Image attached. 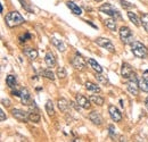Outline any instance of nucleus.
Wrapping results in <instances>:
<instances>
[{
  "mask_svg": "<svg viewBox=\"0 0 148 142\" xmlns=\"http://www.w3.org/2000/svg\"><path fill=\"white\" fill-rule=\"evenodd\" d=\"M40 74H41V75H42L43 77L48 79V80H51V81H54V80H55V75H54L53 71H51V69H49V68L42 69V71L40 72Z\"/></svg>",
  "mask_w": 148,
  "mask_h": 142,
  "instance_id": "obj_26",
  "label": "nucleus"
},
{
  "mask_svg": "<svg viewBox=\"0 0 148 142\" xmlns=\"http://www.w3.org/2000/svg\"><path fill=\"white\" fill-rule=\"evenodd\" d=\"M57 76H58L59 79H65L67 76L66 69L64 67H58V69H57Z\"/></svg>",
  "mask_w": 148,
  "mask_h": 142,
  "instance_id": "obj_31",
  "label": "nucleus"
},
{
  "mask_svg": "<svg viewBox=\"0 0 148 142\" xmlns=\"http://www.w3.org/2000/svg\"><path fill=\"white\" fill-rule=\"evenodd\" d=\"M120 39L124 44H131L133 42L132 31L128 26H122L120 28Z\"/></svg>",
  "mask_w": 148,
  "mask_h": 142,
  "instance_id": "obj_4",
  "label": "nucleus"
},
{
  "mask_svg": "<svg viewBox=\"0 0 148 142\" xmlns=\"http://www.w3.org/2000/svg\"><path fill=\"white\" fill-rule=\"evenodd\" d=\"M75 101L81 106V108L83 109H89L90 108V99L86 98L82 94H76L75 96Z\"/></svg>",
  "mask_w": 148,
  "mask_h": 142,
  "instance_id": "obj_11",
  "label": "nucleus"
},
{
  "mask_svg": "<svg viewBox=\"0 0 148 142\" xmlns=\"http://www.w3.org/2000/svg\"><path fill=\"white\" fill-rule=\"evenodd\" d=\"M131 51L138 58H146L148 56V49L145 44L139 41H133L131 43Z\"/></svg>",
  "mask_w": 148,
  "mask_h": 142,
  "instance_id": "obj_2",
  "label": "nucleus"
},
{
  "mask_svg": "<svg viewBox=\"0 0 148 142\" xmlns=\"http://www.w3.org/2000/svg\"><path fill=\"white\" fill-rule=\"evenodd\" d=\"M66 6L72 10V13L74 14V15H78V16H80L81 14H82V10H81V8L76 5V3H74L73 1H67L66 2Z\"/></svg>",
  "mask_w": 148,
  "mask_h": 142,
  "instance_id": "obj_15",
  "label": "nucleus"
},
{
  "mask_svg": "<svg viewBox=\"0 0 148 142\" xmlns=\"http://www.w3.org/2000/svg\"><path fill=\"white\" fill-rule=\"evenodd\" d=\"M126 89H128V91H129L131 94L138 96L140 87H139V80L137 79V75L128 80V82H126Z\"/></svg>",
  "mask_w": 148,
  "mask_h": 142,
  "instance_id": "obj_5",
  "label": "nucleus"
},
{
  "mask_svg": "<svg viewBox=\"0 0 148 142\" xmlns=\"http://www.w3.org/2000/svg\"><path fill=\"white\" fill-rule=\"evenodd\" d=\"M51 42L54 43V46L58 49L60 52H64V51L66 50L65 44H64V42H63L61 40H58V39H56V38H53V39H51Z\"/></svg>",
  "mask_w": 148,
  "mask_h": 142,
  "instance_id": "obj_22",
  "label": "nucleus"
},
{
  "mask_svg": "<svg viewBox=\"0 0 148 142\" xmlns=\"http://www.w3.org/2000/svg\"><path fill=\"white\" fill-rule=\"evenodd\" d=\"M95 43H96L97 46H99V47H101V48L108 50V51L112 52V54L115 52V47L113 46L112 41L108 40V39H106V38H97V39L95 40Z\"/></svg>",
  "mask_w": 148,
  "mask_h": 142,
  "instance_id": "obj_6",
  "label": "nucleus"
},
{
  "mask_svg": "<svg viewBox=\"0 0 148 142\" xmlns=\"http://www.w3.org/2000/svg\"><path fill=\"white\" fill-rule=\"evenodd\" d=\"M145 106H146V108H147L148 110V97L146 98V100H145Z\"/></svg>",
  "mask_w": 148,
  "mask_h": 142,
  "instance_id": "obj_38",
  "label": "nucleus"
},
{
  "mask_svg": "<svg viewBox=\"0 0 148 142\" xmlns=\"http://www.w3.org/2000/svg\"><path fill=\"white\" fill-rule=\"evenodd\" d=\"M45 61H46L47 66H49V67L55 66V64H56V59H55L54 54H53V52H47V55H46V57H45Z\"/></svg>",
  "mask_w": 148,
  "mask_h": 142,
  "instance_id": "obj_20",
  "label": "nucleus"
},
{
  "mask_svg": "<svg viewBox=\"0 0 148 142\" xmlns=\"http://www.w3.org/2000/svg\"><path fill=\"white\" fill-rule=\"evenodd\" d=\"M6 83H7V85H8V87H10V89H15V87H16V85H17L16 76H15V75H11V74L7 75V77H6Z\"/></svg>",
  "mask_w": 148,
  "mask_h": 142,
  "instance_id": "obj_16",
  "label": "nucleus"
},
{
  "mask_svg": "<svg viewBox=\"0 0 148 142\" xmlns=\"http://www.w3.org/2000/svg\"><path fill=\"white\" fill-rule=\"evenodd\" d=\"M88 64L90 65V67L93 69V71H96V73H101L103 72V68H101V66L95 60V59H92V58H88Z\"/></svg>",
  "mask_w": 148,
  "mask_h": 142,
  "instance_id": "obj_17",
  "label": "nucleus"
},
{
  "mask_svg": "<svg viewBox=\"0 0 148 142\" xmlns=\"http://www.w3.org/2000/svg\"><path fill=\"white\" fill-rule=\"evenodd\" d=\"M6 118H7V117H6V115H5V113H3V110H0V120H1V122H3Z\"/></svg>",
  "mask_w": 148,
  "mask_h": 142,
  "instance_id": "obj_37",
  "label": "nucleus"
},
{
  "mask_svg": "<svg viewBox=\"0 0 148 142\" xmlns=\"http://www.w3.org/2000/svg\"><path fill=\"white\" fill-rule=\"evenodd\" d=\"M108 113H109L111 118L114 122H121L122 120V114H121V112L118 110L114 105H109L108 106Z\"/></svg>",
  "mask_w": 148,
  "mask_h": 142,
  "instance_id": "obj_10",
  "label": "nucleus"
},
{
  "mask_svg": "<svg viewBox=\"0 0 148 142\" xmlns=\"http://www.w3.org/2000/svg\"><path fill=\"white\" fill-rule=\"evenodd\" d=\"M41 119V116L38 112H32L29 114V120L30 122H33V123H39Z\"/></svg>",
  "mask_w": 148,
  "mask_h": 142,
  "instance_id": "obj_27",
  "label": "nucleus"
},
{
  "mask_svg": "<svg viewBox=\"0 0 148 142\" xmlns=\"http://www.w3.org/2000/svg\"><path fill=\"white\" fill-rule=\"evenodd\" d=\"M71 63H72L73 67L76 68V69L82 71V69L86 68V61H84V59L82 58V56H81L79 52H75V56L72 57Z\"/></svg>",
  "mask_w": 148,
  "mask_h": 142,
  "instance_id": "obj_8",
  "label": "nucleus"
},
{
  "mask_svg": "<svg viewBox=\"0 0 148 142\" xmlns=\"http://www.w3.org/2000/svg\"><path fill=\"white\" fill-rule=\"evenodd\" d=\"M11 115L17 119V120H20V122H28V119H29V114L26 113V112H24V110H22V109H17V108H14L13 110H11Z\"/></svg>",
  "mask_w": 148,
  "mask_h": 142,
  "instance_id": "obj_9",
  "label": "nucleus"
},
{
  "mask_svg": "<svg viewBox=\"0 0 148 142\" xmlns=\"http://www.w3.org/2000/svg\"><path fill=\"white\" fill-rule=\"evenodd\" d=\"M84 85H86V89H87L88 91H91V92H93V93H99V92L101 91V89H100L98 85L92 83V82H90V81H87Z\"/></svg>",
  "mask_w": 148,
  "mask_h": 142,
  "instance_id": "obj_18",
  "label": "nucleus"
},
{
  "mask_svg": "<svg viewBox=\"0 0 148 142\" xmlns=\"http://www.w3.org/2000/svg\"><path fill=\"white\" fill-rule=\"evenodd\" d=\"M118 1H120V3L122 5L123 8L129 9V8H134V7H136L133 3H130V2H128V1H125V0H118Z\"/></svg>",
  "mask_w": 148,
  "mask_h": 142,
  "instance_id": "obj_32",
  "label": "nucleus"
},
{
  "mask_svg": "<svg viewBox=\"0 0 148 142\" xmlns=\"http://www.w3.org/2000/svg\"><path fill=\"white\" fill-rule=\"evenodd\" d=\"M139 87L140 90L148 92V76L147 75H144L141 79H139Z\"/></svg>",
  "mask_w": 148,
  "mask_h": 142,
  "instance_id": "obj_23",
  "label": "nucleus"
},
{
  "mask_svg": "<svg viewBox=\"0 0 148 142\" xmlns=\"http://www.w3.org/2000/svg\"><path fill=\"white\" fill-rule=\"evenodd\" d=\"M96 80L99 82V83H101V84L104 85H108V80H107V77L106 76H104V75H101V73H96Z\"/></svg>",
  "mask_w": 148,
  "mask_h": 142,
  "instance_id": "obj_28",
  "label": "nucleus"
},
{
  "mask_svg": "<svg viewBox=\"0 0 148 142\" xmlns=\"http://www.w3.org/2000/svg\"><path fill=\"white\" fill-rule=\"evenodd\" d=\"M88 118L90 119V122H92L95 125H97V126H100V125H103V123H104V119H103V117L100 116V114L97 113V112H91V113L89 114Z\"/></svg>",
  "mask_w": 148,
  "mask_h": 142,
  "instance_id": "obj_12",
  "label": "nucleus"
},
{
  "mask_svg": "<svg viewBox=\"0 0 148 142\" xmlns=\"http://www.w3.org/2000/svg\"><path fill=\"white\" fill-rule=\"evenodd\" d=\"M141 24L145 28V31L148 33V14H144L141 16Z\"/></svg>",
  "mask_w": 148,
  "mask_h": 142,
  "instance_id": "obj_30",
  "label": "nucleus"
},
{
  "mask_svg": "<svg viewBox=\"0 0 148 142\" xmlns=\"http://www.w3.org/2000/svg\"><path fill=\"white\" fill-rule=\"evenodd\" d=\"M29 39H31V34H30L29 32H26L23 36H21V38H20L21 42H25V41H26V40H29Z\"/></svg>",
  "mask_w": 148,
  "mask_h": 142,
  "instance_id": "obj_35",
  "label": "nucleus"
},
{
  "mask_svg": "<svg viewBox=\"0 0 148 142\" xmlns=\"http://www.w3.org/2000/svg\"><path fill=\"white\" fill-rule=\"evenodd\" d=\"M108 134H109V137L113 138V139L116 138V135H118V134H116V130L114 129L113 125H109V126H108Z\"/></svg>",
  "mask_w": 148,
  "mask_h": 142,
  "instance_id": "obj_33",
  "label": "nucleus"
},
{
  "mask_svg": "<svg viewBox=\"0 0 148 142\" xmlns=\"http://www.w3.org/2000/svg\"><path fill=\"white\" fill-rule=\"evenodd\" d=\"M1 104H2V106H6V107H9L10 106V100L9 99H1Z\"/></svg>",
  "mask_w": 148,
  "mask_h": 142,
  "instance_id": "obj_36",
  "label": "nucleus"
},
{
  "mask_svg": "<svg viewBox=\"0 0 148 142\" xmlns=\"http://www.w3.org/2000/svg\"><path fill=\"white\" fill-rule=\"evenodd\" d=\"M57 104H58V108L60 109V112H63V113H67L70 107H71V104L66 99H64V98L59 99L57 101Z\"/></svg>",
  "mask_w": 148,
  "mask_h": 142,
  "instance_id": "obj_14",
  "label": "nucleus"
},
{
  "mask_svg": "<svg viewBox=\"0 0 148 142\" xmlns=\"http://www.w3.org/2000/svg\"><path fill=\"white\" fill-rule=\"evenodd\" d=\"M95 1H97V2H100V1H103V0H95Z\"/></svg>",
  "mask_w": 148,
  "mask_h": 142,
  "instance_id": "obj_39",
  "label": "nucleus"
},
{
  "mask_svg": "<svg viewBox=\"0 0 148 142\" xmlns=\"http://www.w3.org/2000/svg\"><path fill=\"white\" fill-rule=\"evenodd\" d=\"M128 17H129V20L136 25V26H140V24H141V21L138 18V16L134 14V13H132V11H128Z\"/></svg>",
  "mask_w": 148,
  "mask_h": 142,
  "instance_id": "obj_24",
  "label": "nucleus"
},
{
  "mask_svg": "<svg viewBox=\"0 0 148 142\" xmlns=\"http://www.w3.org/2000/svg\"><path fill=\"white\" fill-rule=\"evenodd\" d=\"M5 22L8 28H16L24 23V18L18 11H9L5 17Z\"/></svg>",
  "mask_w": 148,
  "mask_h": 142,
  "instance_id": "obj_1",
  "label": "nucleus"
},
{
  "mask_svg": "<svg viewBox=\"0 0 148 142\" xmlns=\"http://www.w3.org/2000/svg\"><path fill=\"white\" fill-rule=\"evenodd\" d=\"M115 21H116V20L108 18V20H105V21H104V24H105V26L108 28L109 31L115 32V31H116V23H115Z\"/></svg>",
  "mask_w": 148,
  "mask_h": 142,
  "instance_id": "obj_21",
  "label": "nucleus"
},
{
  "mask_svg": "<svg viewBox=\"0 0 148 142\" xmlns=\"http://www.w3.org/2000/svg\"><path fill=\"white\" fill-rule=\"evenodd\" d=\"M90 101L92 102V104H95V105H97V106H103L104 105V98L103 97H100V96H98V94H92V96H90Z\"/></svg>",
  "mask_w": 148,
  "mask_h": 142,
  "instance_id": "obj_19",
  "label": "nucleus"
},
{
  "mask_svg": "<svg viewBox=\"0 0 148 142\" xmlns=\"http://www.w3.org/2000/svg\"><path fill=\"white\" fill-rule=\"evenodd\" d=\"M121 75H122L123 79L129 80V79L136 76V73H134L133 68H132L128 63H123L122 66H121Z\"/></svg>",
  "mask_w": 148,
  "mask_h": 142,
  "instance_id": "obj_7",
  "label": "nucleus"
},
{
  "mask_svg": "<svg viewBox=\"0 0 148 142\" xmlns=\"http://www.w3.org/2000/svg\"><path fill=\"white\" fill-rule=\"evenodd\" d=\"M20 98H21L23 105L29 106L30 104H32L31 102V96H30V92L28 89H22L21 90V97Z\"/></svg>",
  "mask_w": 148,
  "mask_h": 142,
  "instance_id": "obj_13",
  "label": "nucleus"
},
{
  "mask_svg": "<svg viewBox=\"0 0 148 142\" xmlns=\"http://www.w3.org/2000/svg\"><path fill=\"white\" fill-rule=\"evenodd\" d=\"M46 110H47V114H48V115H50V116H53V115L55 114V110H54V105H53V102H51L50 100H48V101L46 102Z\"/></svg>",
  "mask_w": 148,
  "mask_h": 142,
  "instance_id": "obj_29",
  "label": "nucleus"
},
{
  "mask_svg": "<svg viewBox=\"0 0 148 142\" xmlns=\"http://www.w3.org/2000/svg\"><path fill=\"white\" fill-rule=\"evenodd\" d=\"M18 1L21 2L22 7H23V8H24V9H25V10H26L28 13H30V14H32V13H33V10L31 9V7H30L29 5L26 3V1H25V0H18Z\"/></svg>",
  "mask_w": 148,
  "mask_h": 142,
  "instance_id": "obj_34",
  "label": "nucleus"
},
{
  "mask_svg": "<svg viewBox=\"0 0 148 142\" xmlns=\"http://www.w3.org/2000/svg\"><path fill=\"white\" fill-rule=\"evenodd\" d=\"M24 54L29 57L31 60H34V59H36V57H38V51H36L35 49H33V48H25Z\"/></svg>",
  "mask_w": 148,
  "mask_h": 142,
  "instance_id": "obj_25",
  "label": "nucleus"
},
{
  "mask_svg": "<svg viewBox=\"0 0 148 142\" xmlns=\"http://www.w3.org/2000/svg\"><path fill=\"white\" fill-rule=\"evenodd\" d=\"M99 11H101V13H104V14L113 17L114 20H121L122 18L120 11L113 5H111V3H104V5H101L99 7Z\"/></svg>",
  "mask_w": 148,
  "mask_h": 142,
  "instance_id": "obj_3",
  "label": "nucleus"
}]
</instances>
